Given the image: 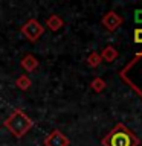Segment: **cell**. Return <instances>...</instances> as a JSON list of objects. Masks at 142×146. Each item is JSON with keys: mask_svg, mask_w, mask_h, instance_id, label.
Returning a JSON list of instances; mask_svg holds the SVG:
<instances>
[{"mask_svg": "<svg viewBox=\"0 0 142 146\" xmlns=\"http://www.w3.org/2000/svg\"><path fill=\"white\" fill-rule=\"evenodd\" d=\"M102 143L104 146H137L139 139L127 126L118 125L115 129H112L104 137Z\"/></svg>", "mask_w": 142, "mask_h": 146, "instance_id": "obj_1", "label": "cell"}, {"mask_svg": "<svg viewBox=\"0 0 142 146\" xmlns=\"http://www.w3.org/2000/svg\"><path fill=\"white\" fill-rule=\"evenodd\" d=\"M135 41L136 43H142V29L135 31Z\"/></svg>", "mask_w": 142, "mask_h": 146, "instance_id": "obj_2", "label": "cell"}, {"mask_svg": "<svg viewBox=\"0 0 142 146\" xmlns=\"http://www.w3.org/2000/svg\"><path fill=\"white\" fill-rule=\"evenodd\" d=\"M135 20H136L137 23H142V9H141V11H136V14H135Z\"/></svg>", "mask_w": 142, "mask_h": 146, "instance_id": "obj_3", "label": "cell"}]
</instances>
